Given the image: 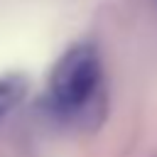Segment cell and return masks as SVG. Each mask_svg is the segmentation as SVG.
<instances>
[{"label": "cell", "mask_w": 157, "mask_h": 157, "mask_svg": "<svg viewBox=\"0 0 157 157\" xmlns=\"http://www.w3.org/2000/svg\"><path fill=\"white\" fill-rule=\"evenodd\" d=\"M42 108L56 123L96 130L108 113L103 59L93 42L71 44L52 66Z\"/></svg>", "instance_id": "obj_1"}, {"label": "cell", "mask_w": 157, "mask_h": 157, "mask_svg": "<svg viewBox=\"0 0 157 157\" xmlns=\"http://www.w3.org/2000/svg\"><path fill=\"white\" fill-rule=\"evenodd\" d=\"M27 93V78L20 74H7L0 78V120L25 98Z\"/></svg>", "instance_id": "obj_2"}, {"label": "cell", "mask_w": 157, "mask_h": 157, "mask_svg": "<svg viewBox=\"0 0 157 157\" xmlns=\"http://www.w3.org/2000/svg\"><path fill=\"white\" fill-rule=\"evenodd\" d=\"M152 2H155V5H157V0H152Z\"/></svg>", "instance_id": "obj_3"}]
</instances>
